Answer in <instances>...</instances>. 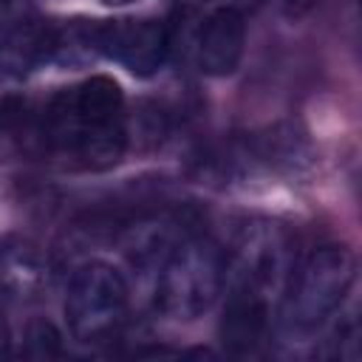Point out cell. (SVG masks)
<instances>
[{
	"label": "cell",
	"instance_id": "obj_1",
	"mask_svg": "<svg viewBox=\"0 0 362 362\" xmlns=\"http://www.w3.org/2000/svg\"><path fill=\"white\" fill-rule=\"evenodd\" d=\"M40 133L48 150L76 170H110L127 150L124 93L110 76H88L42 107Z\"/></svg>",
	"mask_w": 362,
	"mask_h": 362
},
{
	"label": "cell",
	"instance_id": "obj_2",
	"mask_svg": "<svg viewBox=\"0 0 362 362\" xmlns=\"http://www.w3.org/2000/svg\"><path fill=\"white\" fill-rule=\"evenodd\" d=\"M354 277L356 260L348 246L322 243L311 249L297 266H291L286 277L277 308L280 331L291 342L308 339L317 331H322L351 294Z\"/></svg>",
	"mask_w": 362,
	"mask_h": 362
},
{
	"label": "cell",
	"instance_id": "obj_3",
	"mask_svg": "<svg viewBox=\"0 0 362 362\" xmlns=\"http://www.w3.org/2000/svg\"><path fill=\"white\" fill-rule=\"evenodd\" d=\"M153 303L170 320L192 322L204 317L223 291L226 255L206 235L167 240L153 255Z\"/></svg>",
	"mask_w": 362,
	"mask_h": 362
},
{
	"label": "cell",
	"instance_id": "obj_4",
	"mask_svg": "<svg viewBox=\"0 0 362 362\" xmlns=\"http://www.w3.org/2000/svg\"><path fill=\"white\" fill-rule=\"evenodd\" d=\"M127 308L130 286L113 263L88 260L76 266L65 294V320L76 342L99 345L113 339L124 328Z\"/></svg>",
	"mask_w": 362,
	"mask_h": 362
},
{
	"label": "cell",
	"instance_id": "obj_5",
	"mask_svg": "<svg viewBox=\"0 0 362 362\" xmlns=\"http://www.w3.org/2000/svg\"><path fill=\"white\" fill-rule=\"evenodd\" d=\"M90 45L136 76H153L170 57V25L164 20H107L90 28Z\"/></svg>",
	"mask_w": 362,
	"mask_h": 362
},
{
	"label": "cell",
	"instance_id": "obj_6",
	"mask_svg": "<svg viewBox=\"0 0 362 362\" xmlns=\"http://www.w3.org/2000/svg\"><path fill=\"white\" fill-rule=\"evenodd\" d=\"M226 303L221 317V345L235 356L252 354L272 331V297L263 288L246 283H223Z\"/></svg>",
	"mask_w": 362,
	"mask_h": 362
},
{
	"label": "cell",
	"instance_id": "obj_7",
	"mask_svg": "<svg viewBox=\"0 0 362 362\" xmlns=\"http://www.w3.org/2000/svg\"><path fill=\"white\" fill-rule=\"evenodd\" d=\"M246 51V17L240 6H221L206 14L195 42L198 68L206 76H229Z\"/></svg>",
	"mask_w": 362,
	"mask_h": 362
},
{
	"label": "cell",
	"instance_id": "obj_8",
	"mask_svg": "<svg viewBox=\"0 0 362 362\" xmlns=\"http://www.w3.org/2000/svg\"><path fill=\"white\" fill-rule=\"evenodd\" d=\"M57 48V31L42 20H28L6 31L0 37V88L23 82Z\"/></svg>",
	"mask_w": 362,
	"mask_h": 362
},
{
	"label": "cell",
	"instance_id": "obj_9",
	"mask_svg": "<svg viewBox=\"0 0 362 362\" xmlns=\"http://www.w3.org/2000/svg\"><path fill=\"white\" fill-rule=\"evenodd\" d=\"M51 283L48 255L28 238H6L0 243V286L17 297H37Z\"/></svg>",
	"mask_w": 362,
	"mask_h": 362
},
{
	"label": "cell",
	"instance_id": "obj_10",
	"mask_svg": "<svg viewBox=\"0 0 362 362\" xmlns=\"http://www.w3.org/2000/svg\"><path fill=\"white\" fill-rule=\"evenodd\" d=\"M25 339H28V345H31V354H37V356L59 354V334H57V328H54L48 320L31 322L28 331H25Z\"/></svg>",
	"mask_w": 362,
	"mask_h": 362
},
{
	"label": "cell",
	"instance_id": "obj_11",
	"mask_svg": "<svg viewBox=\"0 0 362 362\" xmlns=\"http://www.w3.org/2000/svg\"><path fill=\"white\" fill-rule=\"evenodd\" d=\"M331 345H334L331 354L339 356V359L354 362V359L359 356V325H356L354 317H348L342 325L334 328V339H331Z\"/></svg>",
	"mask_w": 362,
	"mask_h": 362
},
{
	"label": "cell",
	"instance_id": "obj_12",
	"mask_svg": "<svg viewBox=\"0 0 362 362\" xmlns=\"http://www.w3.org/2000/svg\"><path fill=\"white\" fill-rule=\"evenodd\" d=\"M8 354H11V328H8V322L0 317V359L8 356Z\"/></svg>",
	"mask_w": 362,
	"mask_h": 362
},
{
	"label": "cell",
	"instance_id": "obj_13",
	"mask_svg": "<svg viewBox=\"0 0 362 362\" xmlns=\"http://www.w3.org/2000/svg\"><path fill=\"white\" fill-rule=\"evenodd\" d=\"M105 6H127V3H133V0H102Z\"/></svg>",
	"mask_w": 362,
	"mask_h": 362
},
{
	"label": "cell",
	"instance_id": "obj_14",
	"mask_svg": "<svg viewBox=\"0 0 362 362\" xmlns=\"http://www.w3.org/2000/svg\"><path fill=\"white\" fill-rule=\"evenodd\" d=\"M240 3H260V0H240Z\"/></svg>",
	"mask_w": 362,
	"mask_h": 362
},
{
	"label": "cell",
	"instance_id": "obj_15",
	"mask_svg": "<svg viewBox=\"0 0 362 362\" xmlns=\"http://www.w3.org/2000/svg\"><path fill=\"white\" fill-rule=\"evenodd\" d=\"M6 3H8V0H0V6H6Z\"/></svg>",
	"mask_w": 362,
	"mask_h": 362
}]
</instances>
